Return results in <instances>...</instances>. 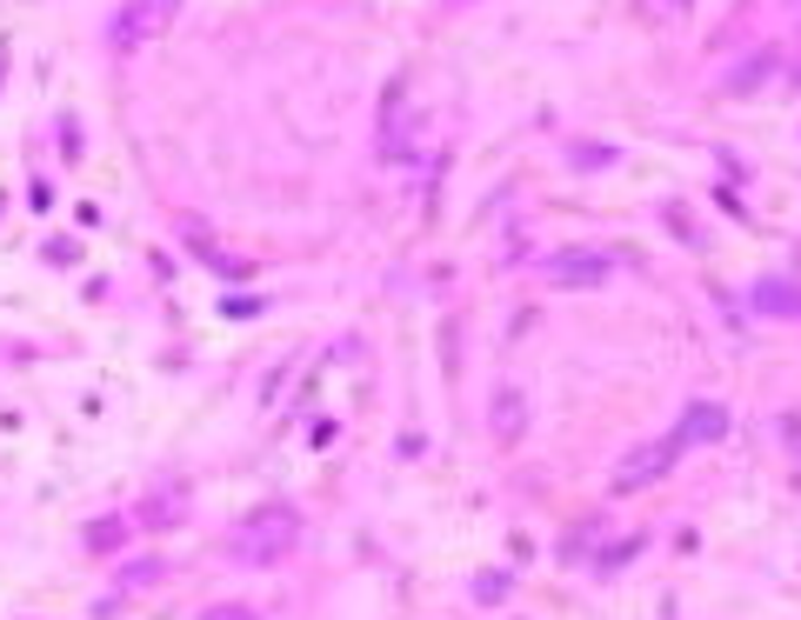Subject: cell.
<instances>
[{
	"label": "cell",
	"instance_id": "1",
	"mask_svg": "<svg viewBox=\"0 0 801 620\" xmlns=\"http://www.w3.org/2000/svg\"><path fill=\"white\" fill-rule=\"evenodd\" d=\"M294 548H301V514L274 500V507H255L248 520L234 527V548H227V554L248 561V567H281Z\"/></svg>",
	"mask_w": 801,
	"mask_h": 620
},
{
	"label": "cell",
	"instance_id": "2",
	"mask_svg": "<svg viewBox=\"0 0 801 620\" xmlns=\"http://www.w3.org/2000/svg\"><path fill=\"white\" fill-rule=\"evenodd\" d=\"M681 454H688V440H681V427H675V433H662V440H641V448H628V454L614 461V494H641V487H655V481H668Z\"/></svg>",
	"mask_w": 801,
	"mask_h": 620
},
{
	"label": "cell",
	"instance_id": "3",
	"mask_svg": "<svg viewBox=\"0 0 801 620\" xmlns=\"http://www.w3.org/2000/svg\"><path fill=\"white\" fill-rule=\"evenodd\" d=\"M174 21H181V0H121V14L108 27V47L114 54H134L140 41H160Z\"/></svg>",
	"mask_w": 801,
	"mask_h": 620
},
{
	"label": "cell",
	"instance_id": "4",
	"mask_svg": "<svg viewBox=\"0 0 801 620\" xmlns=\"http://www.w3.org/2000/svg\"><path fill=\"white\" fill-rule=\"evenodd\" d=\"M188 514H194V487L188 481H154L140 494V507H134V527L140 534H168V527H181Z\"/></svg>",
	"mask_w": 801,
	"mask_h": 620
},
{
	"label": "cell",
	"instance_id": "5",
	"mask_svg": "<svg viewBox=\"0 0 801 620\" xmlns=\"http://www.w3.org/2000/svg\"><path fill=\"white\" fill-rule=\"evenodd\" d=\"M614 281V260L595 253V247H568V253H554L548 260V288L561 294H582V288H608Z\"/></svg>",
	"mask_w": 801,
	"mask_h": 620
},
{
	"label": "cell",
	"instance_id": "6",
	"mask_svg": "<svg viewBox=\"0 0 801 620\" xmlns=\"http://www.w3.org/2000/svg\"><path fill=\"white\" fill-rule=\"evenodd\" d=\"M729 407H714V401H695L688 414H681V440L688 448H708V440H729Z\"/></svg>",
	"mask_w": 801,
	"mask_h": 620
},
{
	"label": "cell",
	"instance_id": "7",
	"mask_svg": "<svg viewBox=\"0 0 801 620\" xmlns=\"http://www.w3.org/2000/svg\"><path fill=\"white\" fill-rule=\"evenodd\" d=\"M755 314L761 320H801V288L794 281H755Z\"/></svg>",
	"mask_w": 801,
	"mask_h": 620
},
{
	"label": "cell",
	"instance_id": "8",
	"mask_svg": "<svg viewBox=\"0 0 801 620\" xmlns=\"http://www.w3.org/2000/svg\"><path fill=\"white\" fill-rule=\"evenodd\" d=\"M488 427H495V440H521L528 433V401L515 387H495V420Z\"/></svg>",
	"mask_w": 801,
	"mask_h": 620
},
{
	"label": "cell",
	"instance_id": "9",
	"mask_svg": "<svg viewBox=\"0 0 801 620\" xmlns=\"http://www.w3.org/2000/svg\"><path fill=\"white\" fill-rule=\"evenodd\" d=\"M775 67H781V54H775V47H755V54H748V60H742L729 80H721V87H729V94H755V87H761Z\"/></svg>",
	"mask_w": 801,
	"mask_h": 620
},
{
	"label": "cell",
	"instance_id": "10",
	"mask_svg": "<svg viewBox=\"0 0 801 620\" xmlns=\"http://www.w3.org/2000/svg\"><path fill=\"white\" fill-rule=\"evenodd\" d=\"M80 541H88V554H114V548L127 541V520L101 514V520H88V534H80Z\"/></svg>",
	"mask_w": 801,
	"mask_h": 620
},
{
	"label": "cell",
	"instance_id": "11",
	"mask_svg": "<svg viewBox=\"0 0 801 620\" xmlns=\"http://www.w3.org/2000/svg\"><path fill=\"white\" fill-rule=\"evenodd\" d=\"M508 587H515V580H508L501 567H488V574H474V600H481V607H501V600H508Z\"/></svg>",
	"mask_w": 801,
	"mask_h": 620
},
{
	"label": "cell",
	"instance_id": "12",
	"mask_svg": "<svg viewBox=\"0 0 801 620\" xmlns=\"http://www.w3.org/2000/svg\"><path fill=\"white\" fill-rule=\"evenodd\" d=\"M160 574H168L160 561H140V567H121V587L134 594V587H147V580H160Z\"/></svg>",
	"mask_w": 801,
	"mask_h": 620
},
{
	"label": "cell",
	"instance_id": "13",
	"mask_svg": "<svg viewBox=\"0 0 801 620\" xmlns=\"http://www.w3.org/2000/svg\"><path fill=\"white\" fill-rule=\"evenodd\" d=\"M201 620H261V613L240 607V600H221V607H201Z\"/></svg>",
	"mask_w": 801,
	"mask_h": 620
},
{
	"label": "cell",
	"instance_id": "14",
	"mask_svg": "<svg viewBox=\"0 0 801 620\" xmlns=\"http://www.w3.org/2000/svg\"><path fill=\"white\" fill-rule=\"evenodd\" d=\"M634 554H641V541H621V548H608V554H601V574H608V567H621V561H634Z\"/></svg>",
	"mask_w": 801,
	"mask_h": 620
},
{
	"label": "cell",
	"instance_id": "15",
	"mask_svg": "<svg viewBox=\"0 0 801 620\" xmlns=\"http://www.w3.org/2000/svg\"><path fill=\"white\" fill-rule=\"evenodd\" d=\"M781 440H788V448H794V454H801V420H794V414H788V420H781Z\"/></svg>",
	"mask_w": 801,
	"mask_h": 620
},
{
	"label": "cell",
	"instance_id": "16",
	"mask_svg": "<svg viewBox=\"0 0 801 620\" xmlns=\"http://www.w3.org/2000/svg\"><path fill=\"white\" fill-rule=\"evenodd\" d=\"M675 8H688V0H675Z\"/></svg>",
	"mask_w": 801,
	"mask_h": 620
}]
</instances>
